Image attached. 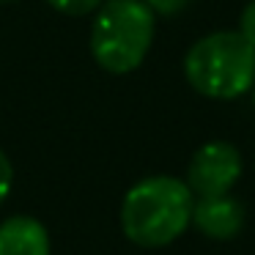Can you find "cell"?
Instances as JSON below:
<instances>
[{
	"instance_id": "obj_9",
	"label": "cell",
	"mask_w": 255,
	"mask_h": 255,
	"mask_svg": "<svg viewBox=\"0 0 255 255\" xmlns=\"http://www.w3.org/2000/svg\"><path fill=\"white\" fill-rule=\"evenodd\" d=\"M239 33L255 47V0H250L239 14Z\"/></svg>"
},
{
	"instance_id": "obj_11",
	"label": "cell",
	"mask_w": 255,
	"mask_h": 255,
	"mask_svg": "<svg viewBox=\"0 0 255 255\" xmlns=\"http://www.w3.org/2000/svg\"><path fill=\"white\" fill-rule=\"evenodd\" d=\"M253 105H255V85H253Z\"/></svg>"
},
{
	"instance_id": "obj_8",
	"label": "cell",
	"mask_w": 255,
	"mask_h": 255,
	"mask_svg": "<svg viewBox=\"0 0 255 255\" xmlns=\"http://www.w3.org/2000/svg\"><path fill=\"white\" fill-rule=\"evenodd\" d=\"M143 3L159 17H176V14L187 11L192 0H143Z\"/></svg>"
},
{
	"instance_id": "obj_7",
	"label": "cell",
	"mask_w": 255,
	"mask_h": 255,
	"mask_svg": "<svg viewBox=\"0 0 255 255\" xmlns=\"http://www.w3.org/2000/svg\"><path fill=\"white\" fill-rule=\"evenodd\" d=\"M47 3L55 11L69 14V17H85V14H94L105 0H47Z\"/></svg>"
},
{
	"instance_id": "obj_3",
	"label": "cell",
	"mask_w": 255,
	"mask_h": 255,
	"mask_svg": "<svg viewBox=\"0 0 255 255\" xmlns=\"http://www.w3.org/2000/svg\"><path fill=\"white\" fill-rule=\"evenodd\" d=\"M154 41V11L143 0H105L91 25V55L110 74H129Z\"/></svg>"
},
{
	"instance_id": "obj_12",
	"label": "cell",
	"mask_w": 255,
	"mask_h": 255,
	"mask_svg": "<svg viewBox=\"0 0 255 255\" xmlns=\"http://www.w3.org/2000/svg\"><path fill=\"white\" fill-rule=\"evenodd\" d=\"M0 3H14V0H0Z\"/></svg>"
},
{
	"instance_id": "obj_10",
	"label": "cell",
	"mask_w": 255,
	"mask_h": 255,
	"mask_svg": "<svg viewBox=\"0 0 255 255\" xmlns=\"http://www.w3.org/2000/svg\"><path fill=\"white\" fill-rule=\"evenodd\" d=\"M11 187H14V167L8 162V156L0 151V206L6 203V198L11 195Z\"/></svg>"
},
{
	"instance_id": "obj_1",
	"label": "cell",
	"mask_w": 255,
	"mask_h": 255,
	"mask_svg": "<svg viewBox=\"0 0 255 255\" xmlns=\"http://www.w3.org/2000/svg\"><path fill=\"white\" fill-rule=\"evenodd\" d=\"M192 206L195 195L181 178H140L121 200V231L137 247H167L192 225Z\"/></svg>"
},
{
	"instance_id": "obj_5",
	"label": "cell",
	"mask_w": 255,
	"mask_h": 255,
	"mask_svg": "<svg viewBox=\"0 0 255 255\" xmlns=\"http://www.w3.org/2000/svg\"><path fill=\"white\" fill-rule=\"evenodd\" d=\"M192 225L214 242H231L244 228V206L231 192L211 195V198H195Z\"/></svg>"
},
{
	"instance_id": "obj_6",
	"label": "cell",
	"mask_w": 255,
	"mask_h": 255,
	"mask_svg": "<svg viewBox=\"0 0 255 255\" xmlns=\"http://www.w3.org/2000/svg\"><path fill=\"white\" fill-rule=\"evenodd\" d=\"M0 255H50V233L30 214H14L0 222Z\"/></svg>"
},
{
	"instance_id": "obj_2",
	"label": "cell",
	"mask_w": 255,
	"mask_h": 255,
	"mask_svg": "<svg viewBox=\"0 0 255 255\" xmlns=\"http://www.w3.org/2000/svg\"><path fill=\"white\" fill-rule=\"evenodd\" d=\"M184 77L206 99H239L255 85V47L239 30L209 33L187 50Z\"/></svg>"
},
{
	"instance_id": "obj_4",
	"label": "cell",
	"mask_w": 255,
	"mask_h": 255,
	"mask_svg": "<svg viewBox=\"0 0 255 255\" xmlns=\"http://www.w3.org/2000/svg\"><path fill=\"white\" fill-rule=\"evenodd\" d=\"M242 154L233 143L211 140L192 154L187 167V187L195 198L228 195L242 178Z\"/></svg>"
}]
</instances>
